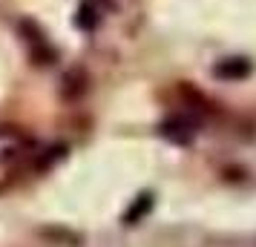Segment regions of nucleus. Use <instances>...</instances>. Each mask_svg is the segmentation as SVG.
<instances>
[{"label":"nucleus","mask_w":256,"mask_h":247,"mask_svg":"<svg viewBox=\"0 0 256 247\" xmlns=\"http://www.w3.org/2000/svg\"><path fill=\"white\" fill-rule=\"evenodd\" d=\"M213 75L222 81H242L250 75V60L248 58H224L213 66Z\"/></svg>","instance_id":"obj_1"},{"label":"nucleus","mask_w":256,"mask_h":247,"mask_svg":"<svg viewBox=\"0 0 256 247\" xmlns=\"http://www.w3.org/2000/svg\"><path fill=\"white\" fill-rule=\"evenodd\" d=\"M162 135L170 138V141H176V144H187V141H193L196 130H193V124L184 121V118H170V121L162 124Z\"/></svg>","instance_id":"obj_2"},{"label":"nucleus","mask_w":256,"mask_h":247,"mask_svg":"<svg viewBox=\"0 0 256 247\" xmlns=\"http://www.w3.org/2000/svg\"><path fill=\"white\" fill-rule=\"evenodd\" d=\"M150 210H152V193H141L138 199L130 204V210L124 213V224H138Z\"/></svg>","instance_id":"obj_3"}]
</instances>
